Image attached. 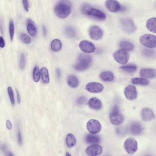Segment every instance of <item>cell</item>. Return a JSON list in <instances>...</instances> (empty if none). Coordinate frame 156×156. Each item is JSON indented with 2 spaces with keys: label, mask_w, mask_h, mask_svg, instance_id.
<instances>
[{
  "label": "cell",
  "mask_w": 156,
  "mask_h": 156,
  "mask_svg": "<svg viewBox=\"0 0 156 156\" xmlns=\"http://www.w3.org/2000/svg\"><path fill=\"white\" fill-rule=\"evenodd\" d=\"M71 4L67 0H61L55 6V13L60 18H66L71 13Z\"/></svg>",
  "instance_id": "6da1fadb"
},
{
  "label": "cell",
  "mask_w": 156,
  "mask_h": 156,
  "mask_svg": "<svg viewBox=\"0 0 156 156\" xmlns=\"http://www.w3.org/2000/svg\"><path fill=\"white\" fill-rule=\"evenodd\" d=\"M40 79V72L38 67L35 66L33 70V79L35 82H38Z\"/></svg>",
  "instance_id": "4dcf8cb0"
},
{
  "label": "cell",
  "mask_w": 156,
  "mask_h": 156,
  "mask_svg": "<svg viewBox=\"0 0 156 156\" xmlns=\"http://www.w3.org/2000/svg\"><path fill=\"white\" fill-rule=\"evenodd\" d=\"M67 84L71 87L76 88L79 85V81L76 76L74 75H70L67 79Z\"/></svg>",
  "instance_id": "603a6c76"
},
{
  "label": "cell",
  "mask_w": 156,
  "mask_h": 156,
  "mask_svg": "<svg viewBox=\"0 0 156 156\" xmlns=\"http://www.w3.org/2000/svg\"><path fill=\"white\" fill-rule=\"evenodd\" d=\"M61 42L59 40L55 39L51 42V49L53 51L58 52L61 50Z\"/></svg>",
  "instance_id": "d4e9b609"
},
{
  "label": "cell",
  "mask_w": 156,
  "mask_h": 156,
  "mask_svg": "<svg viewBox=\"0 0 156 156\" xmlns=\"http://www.w3.org/2000/svg\"><path fill=\"white\" fill-rule=\"evenodd\" d=\"M56 73H57V76L58 78H59L61 76V72H60V71H59V69H57V70H56Z\"/></svg>",
  "instance_id": "7dc6e473"
},
{
  "label": "cell",
  "mask_w": 156,
  "mask_h": 156,
  "mask_svg": "<svg viewBox=\"0 0 156 156\" xmlns=\"http://www.w3.org/2000/svg\"><path fill=\"white\" fill-rule=\"evenodd\" d=\"M88 104L90 108L95 110H99L102 107V104L101 101L96 97H93L90 99Z\"/></svg>",
  "instance_id": "ac0fdd59"
},
{
  "label": "cell",
  "mask_w": 156,
  "mask_h": 156,
  "mask_svg": "<svg viewBox=\"0 0 156 156\" xmlns=\"http://www.w3.org/2000/svg\"><path fill=\"white\" fill-rule=\"evenodd\" d=\"M17 140H18V144L20 146L22 145V134L19 128H18V131H17Z\"/></svg>",
  "instance_id": "8d00e7d4"
},
{
  "label": "cell",
  "mask_w": 156,
  "mask_h": 156,
  "mask_svg": "<svg viewBox=\"0 0 156 156\" xmlns=\"http://www.w3.org/2000/svg\"><path fill=\"white\" fill-rule=\"evenodd\" d=\"M102 149L101 146L95 144L87 147L86 149V153L89 156H97L102 153Z\"/></svg>",
  "instance_id": "8fae6325"
},
{
  "label": "cell",
  "mask_w": 156,
  "mask_h": 156,
  "mask_svg": "<svg viewBox=\"0 0 156 156\" xmlns=\"http://www.w3.org/2000/svg\"><path fill=\"white\" fill-rule=\"evenodd\" d=\"M7 92H8V95L9 96L10 100L11 103V104L14 106L15 105V99H14V94L13 92L12 88L9 87L7 88Z\"/></svg>",
  "instance_id": "d6a6232c"
},
{
  "label": "cell",
  "mask_w": 156,
  "mask_h": 156,
  "mask_svg": "<svg viewBox=\"0 0 156 156\" xmlns=\"http://www.w3.org/2000/svg\"><path fill=\"white\" fill-rule=\"evenodd\" d=\"M124 146L126 151L131 155L135 153L137 150V142L133 138L127 139L124 142Z\"/></svg>",
  "instance_id": "8992f818"
},
{
  "label": "cell",
  "mask_w": 156,
  "mask_h": 156,
  "mask_svg": "<svg viewBox=\"0 0 156 156\" xmlns=\"http://www.w3.org/2000/svg\"><path fill=\"white\" fill-rule=\"evenodd\" d=\"M5 46V43L3 37L0 36V48H3Z\"/></svg>",
  "instance_id": "7bdbcfd3"
},
{
  "label": "cell",
  "mask_w": 156,
  "mask_h": 156,
  "mask_svg": "<svg viewBox=\"0 0 156 156\" xmlns=\"http://www.w3.org/2000/svg\"><path fill=\"white\" fill-rule=\"evenodd\" d=\"M0 149L1 151L3 152V153H6L8 151H7V147L5 144H2L0 145Z\"/></svg>",
  "instance_id": "60d3db41"
},
{
  "label": "cell",
  "mask_w": 156,
  "mask_h": 156,
  "mask_svg": "<svg viewBox=\"0 0 156 156\" xmlns=\"http://www.w3.org/2000/svg\"><path fill=\"white\" fill-rule=\"evenodd\" d=\"M82 10L83 14L97 20L104 21L106 19L105 13L99 10L91 7L89 5L86 4L83 5L82 7Z\"/></svg>",
  "instance_id": "7a4b0ae2"
},
{
  "label": "cell",
  "mask_w": 156,
  "mask_h": 156,
  "mask_svg": "<svg viewBox=\"0 0 156 156\" xmlns=\"http://www.w3.org/2000/svg\"><path fill=\"white\" fill-rule=\"evenodd\" d=\"M124 94L126 98L129 100H134L137 96V92L135 86L128 85L125 88Z\"/></svg>",
  "instance_id": "7c38bea8"
},
{
  "label": "cell",
  "mask_w": 156,
  "mask_h": 156,
  "mask_svg": "<svg viewBox=\"0 0 156 156\" xmlns=\"http://www.w3.org/2000/svg\"><path fill=\"white\" fill-rule=\"evenodd\" d=\"M141 117L144 121H149L155 118V115L151 109L148 108H145L141 111Z\"/></svg>",
  "instance_id": "2e32d148"
},
{
  "label": "cell",
  "mask_w": 156,
  "mask_h": 156,
  "mask_svg": "<svg viewBox=\"0 0 156 156\" xmlns=\"http://www.w3.org/2000/svg\"><path fill=\"white\" fill-rule=\"evenodd\" d=\"M22 3L24 9L27 12H28L29 9V3H28V0H22Z\"/></svg>",
  "instance_id": "ab89813d"
},
{
  "label": "cell",
  "mask_w": 156,
  "mask_h": 156,
  "mask_svg": "<svg viewBox=\"0 0 156 156\" xmlns=\"http://www.w3.org/2000/svg\"><path fill=\"white\" fill-rule=\"evenodd\" d=\"M42 30H43V33L44 35V36H46L47 33L46 28L45 26H43L42 27Z\"/></svg>",
  "instance_id": "f6af8a7d"
},
{
  "label": "cell",
  "mask_w": 156,
  "mask_h": 156,
  "mask_svg": "<svg viewBox=\"0 0 156 156\" xmlns=\"http://www.w3.org/2000/svg\"><path fill=\"white\" fill-rule=\"evenodd\" d=\"M6 127L8 130H11L12 129V124L10 120H8L6 121Z\"/></svg>",
  "instance_id": "b9f144b4"
},
{
  "label": "cell",
  "mask_w": 156,
  "mask_h": 156,
  "mask_svg": "<svg viewBox=\"0 0 156 156\" xmlns=\"http://www.w3.org/2000/svg\"><path fill=\"white\" fill-rule=\"evenodd\" d=\"M114 60L121 64H127L129 59V54L127 52L123 49L117 50L113 54Z\"/></svg>",
  "instance_id": "52a82bcc"
},
{
  "label": "cell",
  "mask_w": 156,
  "mask_h": 156,
  "mask_svg": "<svg viewBox=\"0 0 156 156\" xmlns=\"http://www.w3.org/2000/svg\"><path fill=\"white\" fill-rule=\"evenodd\" d=\"M20 39L22 41L26 44H29L31 42V39L28 35L25 33H22L20 35Z\"/></svg>",
  "instance_id": "836d02e7"
},
{
  "label": "cell",
  "mask_w": 156,
  "mask_h": 156,
  "mask_svg": "<svg viewBox=\"0 0 156 156\" xmlns=\"http://www.w3.org/2000/svg\"><path fill=\"white\" fill-rule=\"evenodd\" d=\"M105 6L110 12H117L121 10V7L116 0H107Z\"/></svg>",
  "instance_id": "9a60e30c"
},
{
  "label": "cell",
  "mask_w": 156,
  "mask_h": 156,
  "mask_svg": "<svg viewBox=\"0 0 156 156\" xmlns=\"http://www.w3.org/2000/svg\"><path fill=\"white\" fill-rule=\"evenodd\" d=\"M101 79L104 82H111L114 81V73L111 71H104L100 75Z\"/></svg>",
  "instance_id": "ffe728a7"
},
{
  "label": "cell",
  "mask_w": 156,
  "mask_h": 156,
  "mask_svg": "<svg viewBox=\"0 0 156 156\" xmlns=\"http://www.w3.org/2000/svg\"><path fill=\"white\" fill-rule=\"evenodd\" d=\"M141 44L148 48H155L156 46V37L155 35L146 34L142 35L140 39Z\"/></svg>",
  "instance_id": "5b68a950"
},
{
  "label": "cell",
  "mask_w": 156,
  "mask_h": 156,
  "mask_svg": "<svg viewBox=\"0 0 156 156\" xmlns=\"http://www.w3.org/2000/svg\"><path fill=\"white\" fill-rule=\"evenodd\" d=\"M87 128L92 134L99 132L102 129V126L99 121L95 119L90 120L87 124Z\"/></svg>",
  "instance_id": "9c48e42d"
},
{
  "label": "cell",
  "mask_w": 156,
  "mask_h": 156,
  "mask_svg": "<svg viewBox=\"0 0 156 156\" xmlns=\"http://www.w3.org/2000/svg\"><path fill=\"white\" fill-rule=\"evenodd\" d=\"M92 58L89 55L81 54L78 57V63L74 66L75 70L78 71H84L90 66Z\"/></svg>",
  "instance_id": "3957f363"
},
{
  "label": "cell",
  "mask_w": 156,
  "mask_h": 156,
  "mask_svg": "<svg viewBox=\"0 0 156 156\" xmlns=\"http://www.w3.org/2000/svg\"><path fill=\"white\" fill-rule=\"evenodd\" d=\"M110 118L111 124L115 126L120 125L124 121V118L120 113L117 106H114L113 107L110 114Z\"/></svg>",
  "instance_id": "277c9868"
},
{
  "label": "cell",
  "mask_w": 156,
  "mask_h": 156,
  "mask_svg": "<svg viewBox=\"0 0 156 156\" xmlns=\"http://www.w3.org/2000/svg\"><path fill=\"white\" fill-rule=\"evenodd\" d=\"M66 156H71V155L70 154V153H69L68 152H67V153H66Z\"/></svg>",
  "instance_id": "c3c4849f"
},
{
  "label": "cell",
  "mask_w": 156,
  "mask_h": 156,
  "mask_svg": "<svg viewBox=\"0 0 156 156\" xmlns=\"http://www.w3.org/2000/svg\"><path fill=\"white\" fill-rule=\"evenodd\" d=\"M156 18H151L147 20L146 24V27L148 30L154 33L156 32Z\"/></svg>",
  "instance_id": "7402d4cb"
},
{
  "label": "cell",
  "mask_w": 156,
  "mask_h": 156,
  "mask_svg": "<svg viewBox=\"0 0 156 156\" xmlns=\"http://www.w3.org/2000/svg\"><path fill=\"white\" fill-rule=\"evenodd\" d=\"M79 46L82 51L86 53H92L95 50V47L94 44L86 40L81 41Z\"/></svg>",
  "instance_id": "5bb4252c"
},
{
  "label": "cell",
  "mask_w": 156,
  "mask_h": 156,
  "mask_svg": "<svg viewBox=\"0 0 156 156\" xmlns=\"http://www.w3.org/2000/svg\"><path fill=\"white\" fill-rule=\"evenodd\" d=\"M42 81L44 84H48L50 82L49 71L46 67H43L40 71Z\"/></svg>",
  "instance_id": "cb8c5ba5"
},
{
  "label": "cell",
  "mask_w": 156,
  "mask_h": 156,
  "mask_svg": "<svg viewBox=\"0 0 156 156\" xmlns=\"http://www.w3.org/2000/svg\"><path fill=\"white\" fill-rule=\"evenodd\" d=\"M9 34L10 37L11 41H12L14 37V32H15V29H14V22L13 20H11L9 22Z\"/></svg>",
  "instance_id": "1f68e13d"
},
{
  "label": "cell",
  "mask_w": 156,
  "mask_h": 156,
  "mask_svg": "<svg viewBox=\"0 0 156 156\" xmlns=\"http://www.w3.org/2000/svg\"><path fill=\"white\" fill-rule=\"evenodd\" d=\"M132 83L136 85H149V82L145 78H136L132 79Z\"/></svg>",
  "instance_id": "83f0119b"
},
{
  "label": "cell",
  "mask_w": 156,
  "mask_h": 156,
  "mask_svg": "<svg viewBox=\"0 0 156 156\" xmlns=\"http://www.w3.org/2000/svg\"><path fill=\"white\" fill-rule=\"evenodd\" d=\"M120 24L123 30L127 33H132L136 31V27L132 20L130 19H121Z\"/></svg>",
  "instance_id": "ba28073f"
},
{
  "label": "cell",
  "mask_w": 156,
  "mask_h": 156,
  "mask_svg": "<svg viewBox=\"0 0 156 156\" xmlns=\"http://www.w3.org/2000/svg\"><path fill=\"white\" fill-rule=\"evenodd\" d=\"M85 140L87 143L95 144L100 142V138L98 136L94 134H88L86 136Z\"/></svg>",
  "instance_id": "44dd1931"
},
{
  "label": "cell",
  "mask_w": 156,
  "mask_h": 156,
  "mask_svg": "<svg viewBox=\"0 0 156 156\" xmlns=\"http://www.w3.org/2000/svg\"><path fill=\"white\" fill-rule=\"evenodd\" d=\"M89 35L91 39L98 40L102 38L104 32L100 27L93 26L89 29Z\"/></svg>",
  "instance_id": "30bf717a"
},
{
  "label": "cell",
  "mask_w": 156,
  "mask_h": 156,
  "mask_svg": "<svg viewBox=\"0 0 156 156\" xmlns=\"http://www.w3.org/2000/svg\"><path fill=\"white\" fill-rule=\"evenodd\" d=\"M120 69L124 72L128 73H132L136 72L137 67L133 64H129L120 67Z\"/></svg>",
  "instance_id": "f546056e"
},
{
  "label": "cell",
  "mask_w": 156,
  "mask_h": 156,
  "mask_svg": "<svg viewBox=\"0 0 156 156\" xmlns=\"http://www.w3.org/2000/svg\"><path fill=\"white\" fill-rule=\"evenodd\" d=\"M6 156H13V153L10 151H7V153H6Z\"/></svg>",
  "instance_id": "bcb514c9"
},
{
  "label": "cell",
  "mask_w": 156,
  "mask_h": 156,
  "mask_svg": "<svg viewBox=\"0 0 156 156\" xmlns=\"http://www.w3.org/2000/svg\"><path fill=\"white\" fill-rule=\"evenodd\" d=\"M26 60L24 54H22L20 56V68L21 69H23L25 67Z\"/></svg>",
  "instance_id": "e575fe53"
},
{
  "label": "cell",
  "mask_w": 156,
  "mask_h": 156,
  "mask_svg": "<svg viewBox=\"0 0 156 156\" xmlns=\"http://www.w3.org/2000/svg\"><path fill=\"white\" fill-rule=\"evenodd\" d=\"M87 102V98L85 96H81L77 100V104L79 105H82L85 104Z\"/></svg>",
  "instance_id": "74e56055"
},
{
  "label": "cell",
  "mask_w": 156,
  "mask_h": 156,
  "mask_svg": "<svg viewBox=\"0 0 156 156\" xmlns=\"http://www.w3.org/2000/svg\"><path fill=\"white\" fill-rule=\"evenodd\" d=\"M66 33L68 36L71 37H74L75 35V31L70 28H67V30H66Z\"/></svg>",
  "instance_id": "f35d334b"
},
{
  "label": "cell",
  "mask_w": 156,
  "mask_h": 156,
  "mask_svg": "<svg viewBox=\"0 0 156 156\" xmlns=\"http://www.w3.org/2000/svg\"><path fill=\"white\" fill-rule=\"evenodd\" d=\"M104 86L101 83L97 82H91L87 85L86 89L87 90L92 93H98L104 90Z\"/></svg>",
  "instance_id": "4fadbf2b"
},
{
  "label": "cell",
  "mask_w": 156,
  "mask_h": 156,
  "mask_svg": "<svg viewBox=\"0 0 156 156\" xmlns=\"http://www.w3.org/2000/svg\"><path fill=\"white\" fill-rule=\"evenodd\" d=\"M17 96V100L19 104H20L21 102V97H20V94L18 90H16Z\"/></svg>",
  "instance_id": "ee69618b"
},
{
  "label": "cell",
  "mask_w": 156,
  "mask_h": 156,
  "mask_svg": "<svg viewBox=\"0 0 156 156\" xmlns=\"http://www.w3.org/2000/svg\"><path fill=\"white\" fill-rule=\"evenodd\" d=\"M142 53L144 55L147 57H151L153 55L154 52L153 50L150 49H144L142 51Z\"/></svg>",
  "instance_id": "d590c367"
},
{
  "label": "cell",
  "mask_w": 156,
  "mask_h": 156,
  "mask_svg": "<svg viewBox=\"0 0 156 156\" xmlns=\"http://www.w3.org/2000/svg\"><path fill=\"white\" fill-rule=\"evenodd\" d=\"M120 46L122 49L126 50V51H131L134 49V45L131 43V42L126 41H123L120 42Z\"/></svg>",
  "instance_id": "484cf974"
},
{
  "label": "cell",
  "mask_w": 156,
  "mask_h": 156,
  "mask_svg": "<svg viewBox=\"0 0 156 156\" xmlns=\"http://www.w3.org/2000/svg\"><path fill=\"white\" fill-rule=\"evenodd\" d=\"M140 75L147 79H154L156 77V71L153 69H143L140 71Z\"/></svg>",
  "instance_id": "e0dca14e"
},
{
  "label": "cell",
  "mask_w": 156,
  "mask_h": 156,
  "mask_svg": "<svg viewBox=\"0 0 156 156\" xmlns=\"http://www.w3.org/2000/svg\"><path fill=\"white\" fill-rule=\"evenodd\" d=\"M65 142H66L67 146L71 148L76 145V138L73 134L69 133L67 135L66 140H65Z\"/></svg>",
  "instance_id": "4316f807"
},
{
  "label": "cell",
  "mask_w": 156,
  "mask_h": 156,
  "mask_svg": "<svg viewBox=\"0 0 156 156\" xmlns=\"http://www.w3.org/2000/svg\"><path fill=\"white\" fill-rule=\"evenodd\" d=\"M27 30L30 35L32 37H35L37 35V30L36 26L33 21L28 19L27 21Z\"/></svg>",
  "instance_id": "d6986e66"
},
{
  "label": "cell",
  "mask_w": 156,
  "mask_h": 156,
  "mask_svg": "<svg viewBox=\"0 0 156 156\" xmlns=\"http://www.w3.org/2000/svg\"><path fill=\"white\" fill-rule=\"evenodd\" d=\"M131 132L134 135H139L142 132V127L137 122H134L131 126Z\"/></svg>",
  "instance_id": "f1b7e54d"
}]
</instances>
